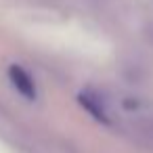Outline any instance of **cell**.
Returning <instances> with one entry per match:
<instances>
[{"label":"cell","mask_w":153,"mask_h":153,"mask_svg":"<svg viewBox=\"0 0 153 153\" xmlns=\"http://www.w3.org/2000/svg\"><path fill=\"white\" fill-rule=\"evenodd\" d=\"M9 76H11V80H13V84H15V88L23 94V97H27V99H34L36 97V86H34V80L21 69V67H17V65H13L11 67V71H9Z\"/></svg>","instance_id":"6da1fadb"}]
</instances>
